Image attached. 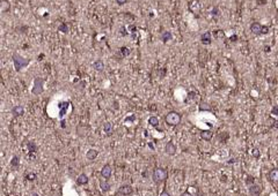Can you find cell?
<instances>
[{"label":"cell","mask_w":278,"mask_h":196,"mask_svg":"<svg viewBox=\"0 0 278 196\" xmlns=\"http://www.w3.org/2000/svg\"><path fill=\"white\" fill-rule=\"evenodd\" d=\"M255 184V178L253 176V175H247V178H246V184L247 186H250V184Z\"/></svg>","instance_id":"cell-28"},{"label":"cell","mask_w":278,"mask_h":196,"mask_svg":"<svg viewBox=\"0 0 278 196\" xmlns=\"http://www.w3.org/2000/svg\"><path fill=\"white\" fill-rule=\"evenodd\" d=\"M101 175H102V178L106 179V180H109V179L111 178V175H112V167H111L110 164H106V165L102 166Z\"/></svg>","instance_id":"cell-8"},{"label":"cell","mask_w":278,"mask_h":196,"mask_svg":"<svg viewBox=\"0 0 278 196\" xmlns=\"http://www.w3.org/2000/svg\"><path fill=\"white\" fill-rule=\"evenodd\" d=\"M201 42L204 45H210L212 43V34L210 31H206L201 36Z\"/></svg>","instance_id":"cell-12"},{"label":"cell","mask_w":278,"mask_h":196,"mask_svg":"<svg viewBox=\"0 0 278 196\" xmlns=\"http://www.w3.org/2000/svg\"><path fill=\"white\" fill-rule=\"evenodd\" d=\"M148 125L157 128L159 126V119H158L157 116H150L148 118Z\"/></svg>","instance_id":"cell-20"},{"label":"cell","mask_w":278,"mask_h":196,"mask_svg":"<svg viewBox=\"0 0 278 196\" xmlns=\"http://www.w3.org/2000/svg\"><path fill=\"white\" fill-rule=\"evenodd\" d=\"M97 156H99V152H97V150L95 149H89L88 151H87V153H86V157H87V159L88 161H95L97 158Z\"/></svg>","instance_id":"cell-15"},{"label":"cell","mask_w":278,"mask_h":196,"mask_svg":"<svg viewBox=\"0 0 278 196\" xmlns=\"http://www.w3.org/2000/svg\"><path fill=\"white\" fill-rule=\"evenodd\" d=\"M165 151H166V153H167L168 156H175L177 149H176V145H175L173 142H168V143L166 144V147H165Z\"/></svg>","instance_id":"cell-11"},{"label":"cell","mask_w":278,"mask_h":196,"mask_svg":"<svg viewBox=\"0 0 278 196\" xmlns=\"http://www.w3.org/2000/svg\"><path fill=\"white\" fill-rule=\"evenodd\" d=\"M116 2H117L118 5H121V6H122V5H125V4L128 2V0H116Z\"/></svg>","instance_id":"cell-34"},{"label":"cell","mask_w":278,"mask_h":196,"mask_svg":"<svg viewBox=\"0 0 278 196\" xmlns=\"http://www.w3.org/2000/svg\"><path fill=\"white\" fill-rule=\"evenodd\" d=\"M12 60H13L14 68H15L16 72H21V70L23 68H26V67L30 64V61H31L30 58H24V57H22L21 54H19V53H13Z\"/></svg>","instance_id":"cell-1"},{"label":"cell","mask_w":278,"mask_h":196,"mask_svg":"<svg viewBox=\"0 0 278 196\" xmlns=\"http://www.w3.org/2000/svg\"><path fill=\"white\" fill-rule=\"evenodd\" d=\"M168 179V171L163 167H155L152 172V180L155 184H162Z\"/></svg>","instance_id":"cell-2"},{"label":"cell","mask_w":278,"mask_h":196,"mask_svg":"<svg viewBox=\"0 0 278 196\" xmlns=\"http://www.w3.org/2000/svg\"><path fill=\"white\" fill-rule=\"evenodd\" d=\"M75 181H77V184H78V186H85V184H88L89 179H88V176L86 175L85 173H81V174L78 175V178H77Z\"/></svg>","instance_id":"cell-14"},{"label":"cell","mask_w":278,"mask_h":196,"mask_svg":"<svg viewBox=\"0 0 278 196\" xmlns=\"http://www.w3.org/2000/svg\"><path fill=\"white\" fill-rule=\"evenodd\" d=\"M27 147H28V156H29V158H34L35 155L37 153V149H38L37 145L34 142L29 141V142L27 143Z\"/></svg>","instance_id":"cell-10"},{"label":"cell","mask_w":278,"mask_h":196,"mask_svg":"<svg viewBox=\"0 0 278 196\" xmlns=\"http://www.w3.org/2000/svg\"><path fill=\"white\" fill-rule=\"evenodd\" d=\"M121 30H122V36H126V35H128V33L125 31V28H124V27H122Z\"/></svg>","instance_id":"cell-36"},{"label":"cell","mask_w":278,"mask_h":196,"mask_svg":"<svg viewBox=\"0 0 278 196\" xmlns=\"http://www.w3.org/2000/svg\"><path fill=\"white\" fill-rule=\"evenodd\" d=\"M12 114L15 116V118H19V116H23L24 114V108L23 106H21V105H16V106H14L12 108Z\"/></svg>","instance_id":"cell-13"},{"label":"cell","mask_w":278,"mask_h":196,"mask_svg":"<svg viewBox=\"0 0 278 196\" xmlns=\"http://www.w3.org/2000/svg\"><path fill=\"white\" fill-rule=\"evenodd\" d=\"M182 115L181 113L176 112V111H170L167 114L165 115V122L171 127H176L181 124Z\"/></svg>","instance_id":"cell-3"},{"label":"cell","mask_w":278,"mask_h":196,"mask_svg":"<svg viewBox=\"0 0 278 196\" xmlns=\"http://www.w3.org/2000/svg\"><path fill=\"white\" fill-rule=\"evenodd\" d=\"M188 192H189V193H191L193 196H197L198 194H199V189H198V187H195V186H189V187H188Z\"/></svg>","instance_id":"cell-25"},{"label":"cell","mask_w":278,"mask_h":196,"mask_svg":"<svg viewBox=\"0 0 278 196\" xmlns=\"http://www.w3.org/2000/svg\"><path fill=\"white\" fill-rule=\"evenodd\" d=\"M11 8V5H9V1L7 0H1V12H8Z\"/></svg>","instance_id":"cell-21"},{"label":"cell","mask_w":278,"mask_h":196,"mask_svg":"<svg viewBox=\"0 0 278 196\" xmlns=\"http://www.w3.org/2000/svg\"><path fill=\"white\" fill-rule=\"evenodd\" d=\"M252 155H253V157L254 158H260V156H261V153H260V150L257 149V148H255V149H253V151H252Z\"/></svg>","instance_id":"cell-30"},{"label":"cell","mask_w":278,"mask_h":196,"mask_svg":"<svg viewBox=\"0 0 278 196\" xmlns=\"http://www.w3.org/2000/svg\"><path fill=\"white\" fill-rule=\"evenodd\" d=\"M199 135H201L202 140H204V141H211L213 137V133L211 130H201Z\"/></svg>","instance_id":"cell-16"},{"label":"cell","mask_w":278,"mask_h":196,"mask_svg":"<svg viewBox=\"0 0 278 196\" xmlns=\"http://www.w3.org/2000/svg\"><path fill=\"white\" fill-rule=\"evenodd\" d=\"M120 53H121L122 57H128V56H130L131 51H130V48H128L126 46H122L121 48H120Z\"/></svg>","instance_id":"cell-24"},{"label":"cell","mask_w":278,"mask_h":196,"mask_svg":"<svg viewBox=\"0 0 278 196\" xmlns=\"http://www.w3.org/2000/svg\"><path fill=\"white\" fill-rule=\"evenodd\" d=\"M33 196H39V195H38V194H36V193H34V194H33Z\"/></svg>","instance_id":"cell-38"},{"label":"cell","mask_w":278,"mask_h":196,"mask_svg":"<svg viewBox=\"0 0 278 196\" xmlns=\"http://www.w3.org/2000/svg\"><path fill=\"white\" fill-rule=\"evenodd\" d=\"M270 124H269V127L271 128H278V120L277 119H274V118H269L268 120Z\"/></svg>","instance_id":"cell-27"},{"label":"cell","mask_w":278,"mask_h":196,"mask_svg":"<svg viewBox=\"0 0 278 196\" xmlns=\"http://www.w3.org/2000/svg\"><path fill=\"white\" fill-rule=\"evenodd\" d=\"M44 83H45V80L42 79V77H36L34 80V85H33V89H31V93L35 95V96H39L44 92Z\"/></svg>","instance_id":"cell-5"},{"label":"cell","mask_w":278,"mask_h":196,"mask_svg":"<svg viewBox=\"0 0 278 196\" xmlns=\"http://www.w3.org/2000/svg\"><path fill=\"white\" fill-rule=\"evenodd\" d=\"M19 165H20V157L19 156H13V158H12V161H11V166L12 167H19Z\"/></svg>","instance_id":"cell-23"},{"label":"cell","mask_w":278,"mask_h":196,"mask_svg":"<svg viewBox=\"0 0 278 196\" xmlns=\"http://www.w3.org/2000/svg\"><path fill=\"white\" fill-rule=\"evenodd\" d=\"M248 192L250 196H260L262 194V187L258 184H253L248 186Z\"/></svg>","instance_id":"cell-7"},{"label":"cell","mask_w":278,"mask_h":196,"mask_svg":"<svg viewBox=\"0 0 278 196\" xmlns=\"http://www.w3.org/2000/svg\"><path fill=\"white\" fill-rule=\"evenodd\" d=\"M271 114L277 115L278 116V106H274V107H272V110H271Z\"/></svg>","instance_id":"cell-31"},{"label":"cell","mask_w":278,"mask_h":196,"mask_svg":"<svg viewBox=\"0 0 278 196\" xmlns=\"http://www.w3.org/2000/svg\"><path fill=\"white\" fill-rule=\"evenodd\" d=\"M250 31L256 36L261 35H268L269 34V27L263 25L260 22H253L250 24Z\"/></svg>","instance_id":"cell-4"},{"label":"cell","mask_w":278,"mask_h":196,"mask_svg":"<svg viewBox=\"0 0 278 196\" xmlns=\"http://www.w3.org/2000/svg\"><path fill=\"white\" fill-rule=\"evenodd\" d=\"M93 68L95 69L96 72H102V70L104 69V64H103V61H102V60H96V61H94Z\"/></svg>","instance_id":"cell-17"},{"label":"cell","mask_w":278,"mask_h":196,"mask_svg":"<svg viewBox=\"0 0 278 196\" xmlns=\"http://www.w3.org/2000/svg\"><path fill=\"white\" fill-rule=\"evenodd\" d=\"M268 180L271 184H278V167H274L268 172Z\"/></svg>","instance_id":"cell-9"},{"label":"cell","mask_w":278,"mask_h":196,"mask_svg":"<svg viewBox=\"0 0 278 196\" xmlns=\"http://www.w3.org/2000/svg\"><path fill=\"white\" fill-rule=\"evenodd\" d=\"M117 193L123 196H130L133 193V187L131 184H123L118 188Z\"/></svg>","instance_id":"cell-6"},{"label":"cell","mask_w":278,"mask_h":196,"mask_svg":"<svg viewBox=\"0 0 278 196\" xmlns=\"http://www.w3.org/2000/svg\"><path fill=\"white\" fill-rule=\"evenodd\" d=\"M103 132L107 134V135H111L112 134V125L110 122H106L103 125Z\"/></svg>","instance_id":"cell-19"},{"label":"cell","mask_w":278,"mask_h":196,"mask_svg":"<svg viewBox=\"0 0 278 196\" xmlns=\"http://www.w3.org/2000/svg\"><path fill=\"white\" fill-rule=\"evenodd\" d=\"M58 30H59V31H63L64 34H67V33H69V29H67V25H66L65 23H63V24H61V25H59V28H58Z\"/></svg>","instance_id":"cell-29"},{"label":"cell","mask_w":278,"mask_h":196,"mask_svg":"<svg viewBox=\"0 0 278 196\" xmlns=\"http://www.w3.org/2000/svg\"><path fill=\"white\" fill-rule=\"evenodd\" d=\"M159 196H171V195H170L167 190H162V192H161V194H160Z\"/></svg>","instance_id":"cell-33"},{"label":"cell","mask_w":278,"mask_h":196,"mask_svg":"<svg viewBox=\"0 0 278 196\" xmlns=\"http://www.w3.org/2000/svg\"><path fill=\"white\" fill-rule=\"evenodd\" d=\"M161 39H162L163 43H167V42H169V41L173 39V36H171V34H170L169 31H165V33L162 34V36H161Z\"/></svg>","instance_id":"cell-22"},{"label":"cell","mask_w":278,"mask_h":196,"mask_svg":"<svg viewBox=\"0 0 278 196\" xmlns=\"http://www.w3.org/2000/svg\"><path fill=\"white\" fill-rule=\"evenodd\" d=\"M236 39V36H233V37H231V41H235Z\"/></svg>","instance_id":"cell-37"},{"label":"cell","mask_w":278,"mask_h":196,"mask_svg":"<svg viewBox=\"0 0 278 196\" xmlns=\"http://www.w3.org/2000/svg\"><path fill=\"white\" fill-rule=\"evenodd\" d=\"M35 178H36V175H35L34 173H30V174L28 175V179H29V180H34Z\"/></svg>","instance_id":"cell-35"},{"label":"cell","mask_w":278,"mask_h":196,"mask_svg":"<svg viewBox=\"0 0 278 196\" xmlns=\"http://www.w3.org/2000/svg\"><path fill=\"white\" fill-rule=\"evenodd\" d=\"M180 196H193L191 193H189L188 190H185V192H183V193H181V195Z\"/></svg>","instance_id":"cell-32"},{"label":"cell","mask_w":278,"mask_h":196,"mask_svg":"<svg viewBox=\"0 0 278 196\" xmlns=\"http://www.w3.org/2000/svg\"><path fill=\"white\" fill-rule=\"evenodd\" d=\"M100 188H101V190L103 192V193H107V192H109L110 189H111V184H109L108 181H100Z\"/></svg>","instance_id":"cell-18"},{"label":"cell","mask_w":278,"mask_h":196,"mask_svg":"<svg viewBox=\"0 0 278 196\" xmlns=\"http://www.w3.org/2000/svg\"><path fill=\"white\" fill-rule=\"evenodd\" d=\"M213 36H215L217 39H223V38H225V33L219 29V30H216V31L213 33Z\"/></svg>","instance_id":"cell-26"}]
</instances>
